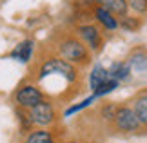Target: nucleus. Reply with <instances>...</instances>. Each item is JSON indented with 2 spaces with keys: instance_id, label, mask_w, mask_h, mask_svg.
Returning a JSON list of instances; mask_svg holds the SVG:
<instances>
[{
  "instance_id": "obj_4",
  "label": "nucleus",
  "mask_w": 147,
  "mask_h": 143,
  "mask_svg": "<svg viewBox=\"0 0 147 143\" xmlns=\"http://www.w3.org/2000/svg\"><path fill=\"white\" fill-rule=\"evenodd\" d=\"M13 100L16 107H22V109H31L35 107L36 103H40L42 100H46V94L44 91L35 83H24V85H18L16 91L13 93Z\"/></svg>"
},
{
  "instance_id": "obj_5",
  "label": "nucleus",
  "mask_w": 147,
  "mask_h": 143,
  "mask_svg": "<svg viewBox=\"0 0 147 143\" xmlns=\"http://www.w3.org/2000/svg\"><path fill=\"white\" fill-rule=\"evenodd\" d=\"M113 125L120 132H138L142 129V123H140L133 105H118Z\"/></svg>"
},
{
  "instance_id": "obj_17",
  "label": "nucleus",
  "mask_w": 147,
  "mask_h": 143,
  "mask_svg": "<svg viewBox=\"0 0 147 143\" xmlns=\"http://www.w3.org/2000/svg\"><path fill=\"white\" fill-rule=\"evenodd\" d=\"M94 101H96V96H94V94H91V96H87V98H86V100H82L80 103H76V105H71L69 109H65L64 116H65V118H69V116H73V114H76V112H80V111H84V109H87L89 105H93Z\"/></svg>"
},
{
  "instance_id": "obj_20",
  "label": "nucleus",
  "mask_w": 147,
  "mask_h": 143,
  "mask_svg": "<svg viewBox=\"0 0 147 143\" xmlns=\"http://www.w3.org/2000/svg\"><path fill=\"white\" fill-rule=\"evenodd\" d=\"M76 4L80 5V7H87L89 11H91L93 5H96V4H98V0H76Z\"/></svg>"
},
{
  "instance_id": "obj_13",
  "label": "nucleus",
  "mask_w": 147,
  "mask_h": 143,
  "mask_svg": "<svg viewBox=\"0 0 147 143\" xmlns=\"http://www.w3.org/2000/svg\"><path fill=\"white\" fill-rule=\"evenodd\" d=\"M100 5H104V7L107 11H111L115 16H118V18H122V16L129 15V4L127 0H98Z\"/></svg>"
},
{
  "instance_id": "obj_10",
  "label": "nucleus",
  "mask_w": 147,
  "mask_h": 143,
  "mask_svg": "<svg viewBox=\"0 0 147 143\" xmlns=\"http://www.w3.org/2000/svg\"><path fill=\"white\" fill-rule=\"evenodd\" d=\"M131 105L134 109V112H136L142 127H147V89H142L134 94Z\"/></svg>"
},
{
  "instance_id": "obj_8",
  "label": "nucleus",
  "mask_w": 147,
  "mask_h": 143,
  "mask_svg": "<svg viewBox=\"0 0 147 143\" xmlns=\"http://www.w3.org/2000/svg\"><path fill=\"white\" fill-rule=\"evenodd\" d=\"M33 53H35V40L26 38L13 47V51L9 53V58L18 64H29L33 60Z\"/></svg>"
},
{
  "instance_id": "obj_21",
  "label": "nucleus",
  "mask_w": 147,
  "mask_h": 143,
  "mask_svg": "<svg viewBox=\"0 0 147 143\" xmlns=\"http://www.w3.org/2000/svg\"><path fill=\"white\" fill-rule=\"evenodd\" d=\"M69 143H76V141H69Z\"/></svg>"
},
{
  "instance_id": "obj_11",
  "label": "nucleus",
  "mask_w": 147,
  "mask_h": 143,
  "mask_svg": "<svg viewBox=\"0 0 147 143\" xmlns=\"http://www.w3.org/2000/svg\"><path fill=\"white\" fill-rule=\"evenodd\" d=\"M109 74L122 83V82H129V80H131L133 69H131V65L127 64V60H116V62H113V64H111Z\"/></svg>"
},
{
  "instance_id": "obj_7",
  "label": "nucleus",
  "mask_w": 147,
  "mask_h": 143,
  "mask_svg": "<svg viewBox=\"0 0 147 143\" xmlns=\"http://www.w3.org/2000/svg\"><path fill=\"white\" fill-rule=\"evenodd\" d=\"M91 16H93V20L96 22L102 29L107 31V33H113V31L120 29V18L115 16L111 11H107L104 5H100V4H96V5L91 7Z\"/></svg>"
},
{
  "instance_id": "obj_6",
  "label": "nucleus",
  "mask_w": 147,
  "mask_h": 143,
  "mask_svg": "<svg viewBox=\"0 0 147 143\" xmlns=\"http://www.w3.org/2000/svg\"><path fill=\"white\" fill-rule=\"evenodd\" d=\"M27 112H29V118L33 125H38V127H49V125L55 123L56 120V111H55V105L53 101L49 100H42L40 103H36L35 107L27 109Z\"/></svg>"
},
{
  "instance_id": "obj_1",
  "label": "nucleus",
  "mask_w": 147,
  "mask_h": 143,
  "mask_svg": "<svg viewBox=\"0 0 147 143\" xmlns=\"http://www.w3.org/2000/svg\"><path fill=\"white\" fill-rule=\"evenodd\" d=\"M51 76H58L67 83H76L80 80V73L75 64L64 60L62 56H49L38 65V80H46Z\"/></svg>"
},
{
  "instance_id": "obj_16",
  "label": "nucleus",
  "mask_w": 147,
  "mask_h": 143,
  "mask_svg": "<svg viewBox=\"0 0 147 143\" xmlns=\"http://www.w3.org/2000/svg\"><path fill=\"white\" fill-rule=\"evenodd\" d=\"M118 87H120V82H118V80H115V78H109V80H107V82L105 83H102L100 85V87L96 89V91H94V96H96V98H102V96H107V94H111V93H115V91L118 89Z\"/></svg>"
},
{
  "instance_id": "obj_12",
  "label": "nucleus",
  "mask_w": 147,
  "mask_h": 143,
  "mask_svg": "<svg viewBox=\"0 0 147 143\" xmlns=\"http://www.w3.org/2000/svg\"><path fill=\"white\" fill-rule=\"evenodd\" d=\"M109 78H111L109 69H105L104 65L96 64V65L93 67V71L89 73V87H91V91L94 93V91H96L102 83H105Z\"/></svg>"
},
{
  "instance_id": "obj_15",
  "label": "nucleus",
  "mask_w": 147,
  "mask_h": 143,
  "mask_svg": "<svg viewBox=\"0 0 147 143\" xmlns=\"http://www.w3.org/2000/svg\"><path fill=\"white\" fill-rule=\"evenodd\" d=\"M26 143H55L53 134L46 129H38V130H31L27 136Z\"/></svg>"
},
{
  "instance_id": "obj_18",
  "label": "nucleus",
  "mask_w": 147,
  "mask_h": 143,
  "mask_svg": "<svg viewBox=\"0 0 147 143\" xmlns=\"http://www.w3.org/2000/svg\"><path fill=\"white\" fill-rule=\"evenodd\" d=\"M127 4H129V9L134 11L138 16L147 15V0H127Z\"/></svg>"
},
{
  "instance_id": "obj_9",
  "label": "nucleus",
  "mask_w": 147,
  "mask_h": 143,
  "mask_svg": "<svg viewBox=\"0 0 147 143\" xmlns=\"http://www.w3.org/2000/svg\"><path fill=\"white\" fill-rule=\"evenodd\" d=\"M127 64L131 65L133 73H147V49L136 47L127 56Z\"/></svg>"
},
{
  "instance_id": "obj_3",
  "label": "nucleus",
  "mask_w": 147,
  "mask_h": 143,
  "mask_svg": "<svg viewBox=\"0 0 147 143\" xmlns=\"http://www.w3.org/2000/svg\"><path fill=\"white\" fill-rule=\"evenodd\" d=\"M75 35L82 40L84 44L87 45V49L91 53H100L102 47H104V29L96 24V22H82L75 27Z\"/></svg>"
},
{
  "instance_id": "obj_19",
  "label": "nucleus",
  "mask_w": 147,
  "mask_h": 143,
  "mask_svg": "<svg viewBox=\"0 0 147 143\" xmlns=\"http://www.w3.org/2000/svg\"><path fill=\"white\" fill-rule=\"evenodd\" d=\"M116 109H118L116 103H104V105H102V109H100L102 118H104L105 122H111V123H113V120H115V114H116Z\"/></svg>"
},
{
  "instance_id": "obj_14",
  "label": "nucleus",
  "mask_w": 147,
  "mask_h": 143,
  "mask_svg": "<svg viewBox=\"0 0 147 143\" xmlns=\"http://www.w3.org/2000/svg\"><path fill=\"white\" fill-rule=\"evenodd\" d=\"M144 20L142 16H134V15H125L120 18V29L122 31H127V33H136L140 31Z\"/></svg>"
},
{
  "instance_id": "obj_2",
  "label": "nucleus",
  "mask_w": 147,
  "mask_h": 143,
  "mask_svg": "<svg viewBox=\"0 0 147 143\" xmlns=\"http://www.w3.org/2000/svg\"><path fill=\"white\" fill-rule=\"evenodd\" d=\"M58 56L75 64L76 67H86L91 64V51L76 35H64L56 44Z\"/></svg>"
}]
</instances>
